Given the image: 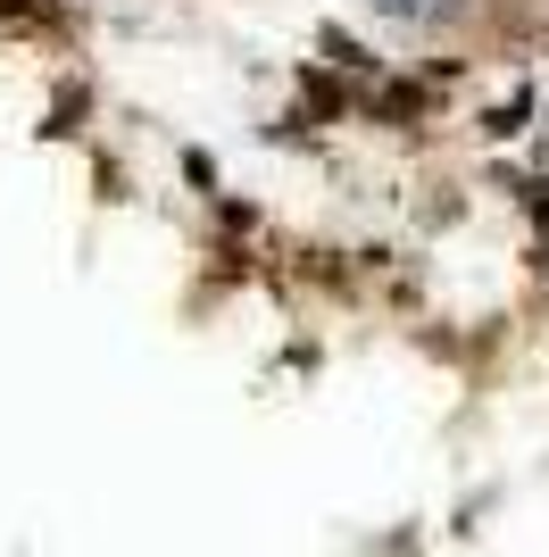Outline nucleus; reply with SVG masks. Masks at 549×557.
I'll return each mask as SVG.
<instances>
[{"label": "nucleus", "instance_id": "2", "mask_svg": "<svg viewBox=\"0 0 549 557\" xmlns=\"http://www.w3.org/2000/svg\"><path fill=\"white\" fill-rule=\"evenodd\" d=\"M383 9H391V17H450L457 0H383Z\"/></svg>", "mask_w": 549, "mask_h": 557}, {"label": "nucleus", "instance_id": "1", "mask_svg": "<svg viewBox=\"0 0 549 557\" xmlns=\"http://www.w3.org/2000/svg\"><path fill=\"white\" fill-rule=\"evenodd\" d=\"M0 17H17V25H59V0H0Z\"/></svg>", "mask_w": 549, "mask_h": 557}]
</instances>
